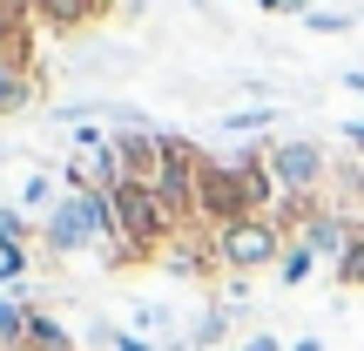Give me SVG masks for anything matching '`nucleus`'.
Instances as JSON below:
<instances>
[{"label":"nucleus","mask_w":364,"mask_h":351,"mask_svg":"<svg viewBox=\"0 0 364 351\" xmlns=\"http://www.w3.org/2000/svg\"><path fill=\"white\" fill-rule=\"evenodd\" d=\"M284 203L270 182V162L257 149L243 156H203V189H196V223H243V216H270Z\"/></svg>","instance_id":"obj_1"},{"label":"nucleus","mask_w":364,"mask_h":351,"mask_svg":"<svg viewBox=\"0 0 364 351\" xmlns=\"http://www.w3.org/2000/svg\"><path fill=\"white\" fill-rule=\"evenodd\" d=\"M284 223L277 216H243V223H223L216 230V271L230 277H257V271H277L284 263Z\"/></svg>","instance_id":"obj_2"},{"label":"nucleus","mask_w":364,"mask_h":351,"mask_svg":"<svg viewBox=\"0 0 364 351\" xmlns=\"http://www.w3.org/2000/svg\"><path fill=\"white\" fill-rule=\"evenodd\" d=\"M263 162H270V182L284 203H317V189L331 182V149L311 135H277L263 149Z\"/></svg>","instance_id":"obj_3"},{"label":"nucleus","mask_w":364,"mask_h":351,"mask_svg":"<svg viewBox=\"0 0 364 351\" xmlns=\"http://www.w3.org/2000/svg\"><path fill=\"white\" fill-rule=\"evenodd\" d=\"M149 189L162 196V209L189 230L196 223V189H203V149L189 135H162V162H156V182Z\"/></svg>","instance_id":"obj_4"},{"label":"nucleus","mask_w":364,"mask_h":351,"mask_svg":"<svg viewBox=\"0 0 364 351\" xmlns=\"http://www.w3.org/2000/svg\"><path fill=\"white\" fill-rule=\"evenodd\" d=\"M34 243H48L54 257H75V250L95 243V223H88V209H81V196H61V203L34 223Z\"/></svg>","instance_id":"obj_5"},{"label":"nucleus","mask_w":364,"mask_h":351,"mask_svg":"<svg viewBox=\"0 0 364 351\" xmlns=\"http://www.w3.org/2000/svg\"><path fill=\"white\" fill-rule=\"evenodd\" d=\"M115 14V0H34V27L48 34H81V27H102Z\"/></svg>","instance_id":"obj_6"},{"label":"nucleus","mask_w":364,"mask_h":351,"mask_svg":"<svg viewBox=\"0 0 364 351\" xmlns=\"http://www.w3.org/2000/svg\"><path fill=\"white\" fill-rule=\"evenodd\" d=\"M358 223L344 216V209H331V203H311L304 209V223H297V243H311L317 257H331L338 263V250H344V236H351Z\"/></svg>","instance_id":"obj_7"},{"label":"nucleus","mask_w":364,"mask_h":351,"mask_svg":"<svg viewBox=\"0 0 364 351\" xmlns=\"http://www.w3.org/2000/svg\"><path fill=\"white\" fill-rule=\"evenodd\" d=\"M162 271H176V277H209V271H216V243H196V236H176V243L162 250Z\"/></svg>","instance_id":"obj_8"},{"label":"nucleus","mask_w":364,"mask_h":351,"mask_svg":"<svg viewBox=\"0 0 364 351\" xmlns=\"http://www.w3.org/2000/svg\"><path fill=\"white\" fill-rule=\"evenodd\" d=\"M27 102H34V68L0 54V122H7V115H21Z\"/></svg>","instance_id":"obj_9"},{"label":"nucleus","mask_w":364,"mask_h":351,"mask_svg":"<svg viewBox=\"0 0 364 351\" xmlns=\"http://www.w3.org/2000/svg\"><path fill=\"white\" fill-rule=\"evenodd\" d=\"M230 325H236V304H209V311L196 318V331H189V351H216L230 338Z\"/></svg>","instance_id":"obj_10"},{"label":"nucleus","mask_w":364,"mask_h":351,"mask_svg":"<svg viewBox=\"0 0 364 351\" xmlns=\"http://www.w3.org/2000/svg\"><path fill=\"white\" fill-rule=\"evenodd\" d=\"M331 271H338L344 290H364V223L344 236V250H338V263H331Z\"/></svg>","instance_id":"obj_11"},{"label":"nucleus","mask_w":364,"mask_h":351,"mask_svg":"<svg viewBox=\"0 0 364 351\" xmlns=\"http://www.w3.org/2000/svg\"><path fill=\"white\" fill-rule=\"evenodd\" d=\"M21 338H27V298L0 290V351H21Z\"/></svg>","instance_id":"obj_12"},{"label":"nucleus","mask_w":364,"mask_h":351,"mask_svg":"<svg viewBox=\"0 0 364 351\" xmlns=\"http://www.w3.org/2000/svg\"><path fill=\"white\" fill-rule=\"evenodd\" d=\"M54 203H61V196H54V176H48V169H34V176H27V189H21V216H34V223H41Z\"/></svg>","instance_id":"obj_13"},{"label":"nucleus","mask_w":364,"mask_h":351,"mask_svg":"<svg viewBox=\"0 0 364 351\" xmlns=\"http://www.w3.org/2000/svg\"><path fill=\"white\" fill-rule=\"evenodd\" d=\"M311 271H317V250L290 236V243H284V263H277V284H304Z\"/></svg>","instance_id":"obj_14"},{"label":"nucleus","mask_w":364,"mask_h":351,"mask_svg":"<svg viewBox=\"0 0 364 351\" xmlns=\"http://www.w3.org/2000/svg\"><path fill=\"white\" fill-rule=\"evenodd\" d=\"M270 122H277V108L257 102V108H236V115H223V129H230V135H250V129H270Z\"/></svg>","instance_id":"obj_15"},{"label":"nucleus","mask_w":364,"mask_h":351,"mask_svg":"<svg viewBox=\"0 0 364 351\" xmlns=\"http://www.w3.org/2000/svg\"><path fill=\"white\" fill-rule=\"evenodd\" d=\"M27 236H34V230H27V216L14 203H0V250H27Z\"/></svg>","instance_id":"obj_16"},{"label":"nucleus","mask_w":364,"mask_h":351,"mask_svg":"<svg viewBox=\"0 0 364 351\" xmlns=\"http://www.w3.org/2000/svg\"><path fill=\"white\" fill-rule=\"evenodd\" d=\"M304 27H317V34H351V14H331V7H311V14H304Z\"/></svg>","instance_id":"obj_17"},{"label":"nucleus","mask_w":364,"mask_h":351,"mask_svg":"<svg viewBox=\"0 0 364 351\" xmlns=\"http://www.w3.org/2000/svg\"><path fill=\"white\" fill-rule=\"evenodd\" d=\"M108 338V351H162L156 338H142V331H102Z\"/></svg>","instance_id":"obj_18"},{"label":"nucleus","mask_w":364,"mask_h":351,"mask_svg":"<svg viewBox=\"0 0 364 351\" xmlns=\"http://www.w3.org/2000/svg\"><path fill=\"white\" fill-rule=\"evenodd\" d=\"M135 331H142V338H156V331H169V311H156V304H149V311H135Z\"/></svg>","instance_id":"obj_19"},{"label":"nucleus","mask_w":364,"mask_h":351,"mask_svg":"<svg viewBox=\"0 0 364 351\" xmlns=\"http://www.w3.org/2000/svg\"><path fill=\"white\" fill-rule=\"evenodd\" d=\"M236 351H290L284 338H277V331H250V338L243 345H236Z\"/></svg>","instance_id":"obj_20"},{"label":"nucleus","mask_w":364,"mask_h":351,"mask_svg":"<svg viewBox=\"0 0 364 351\" xmlns=\"http://www.w3.org/2000/svg\"><path fill=\"white\" fill-rule=\"evenodd\" d=\"M21 271H27V250H0V284H14Z\"/></svg>","instance_id":"obj_21"},{"label":"nucleus","mask_w":364,"mask_h":351,"mask_svg":"<svg viewBox=\"0 0 364 351\" xmlns=\"http://www.w3.org/2000/svg\"><path fill=\"white\" fill-rule=\"evenodd\" d=\"M338 135H344V142H351V149H364V115H358V122H344Z\"/></svg>","instance_id":"obj_22"},{"label":"nucleus","mask_w":364,"mask_h":351,"mask_svg":"<svg viewBox=\"0 0 364 351\" xmlns=\"http://www.w3.org/2000/svg\"><path fill=\"white\" fill-rule=\"evenodd\" d=\"M344 88H351V95H364V68H358V75H344Z\"/></svg>","instance_id":"obj_23"}]
</instances>
